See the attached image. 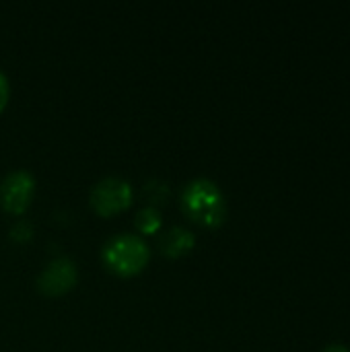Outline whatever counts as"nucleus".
<instances>
[{"mask_svg": "<svg viewBox=\"0 0 350 352\" xmlns=\"http://www.w3.org/2000/svg\"><path fill=\"white\" fill-rule=\"evenodd\" d=\"M184 212L202 227H219L227 217V202L221 188L208 177H196L182 192Z\"/></svg>", "mask_w": 350, "mask_h": 352, "instance_id": "1", "label": "nucleus"}, {"mask_svg": "<svg viewBox=\"0 0 350 352\" xmlns=\"http://www.w3.org/2000/svg\"><path fill=\"white\" fill-rule=\"evenodd\" d=\"M101 256H103L105 266L111 272H116L120 276H134L146 268L151 250L142 237H138L134 233H120V235H113L111 239H107Z\"/></svg>", "mask_w": 350, "mask_h": 352, "instance_id": "2", "label": "nucleus"}, {"mask_svg": "<svg viewBox=\"0 0 350 352\" xmlns=\"http://www.w3.org/2000/svg\"><path fill=\"white\" fill-rule=\"evenodd\" d=\"M132 198H134V192H132L130 182H126L124 177H116V175L103 177L91 190V206L101 217H111L130 208Z\"/></svg>", "mask_w": 350, "mask_h": 352, "instance_id": "3", "label": "nucleus"}, {"mask_svg": "<svg viewBox=\"0 0 350 352\" xmlns=\"http://www.w3.org/2000/svg\"><path fill=\"white\" fill-rule=\"evenodd\" d=\"M35 192V177L25 169L6 173L0 182V206L10 214H23Z\"/></svg>", "mask_w": 350, "mask_h": 352, "instance_id": "4", "label": "nucleus"}, {"mask_svg": "<svg viewBox=\"0 0 350 352\" xmlns=\"http://www.w3.org/2000/svg\"><path fill=\"white\" fill-rule=\"evenodd\" d=\"M76 266L72 260L68 258H56L52 260L39 274L37 278V287L45 293V295H52V297H58L62 293H66L68 289L74 287L76 283Z\"/></svg>", "mask_w": 350, "mask_h": 352, "instance_id": "5", "label": "nucleus"}, {"mask_svg": "<svg viewBox=\"0 0 350 352\" xmlns=\"http://www.w3.org/2000/svg\"><path fill=\"white\" fill-rule=\"evenodd\" d=\"M196 245V237L192 231L182 229V227H173L169 229L163 237H161V248L163 254L169 258H179L188 252H192V248Z\"/></svg>", "mask_w": 350, "mask_h": 352, "instance_id": "6", "label": "nucleus"}, {"mask_svg": "<svg viewBox=\"0 0 350 352\" xmlns=\"http://www.w3.org/2000/svg\"><path fill=\"white\" fill-rule=\"evenodd\" d=\"M134 225L140 233L144 235H151V233H157L163 225V217L161 212L155 208V206H146L142 210H138L136 219H134Z\"/></svg>", "mask_w": 350, "mask_h": 352, "instance_id": "7", "label": "nucleus"}, {"mask_svg": "<svg viewBox=\"0 0 350 352\" xmlns=\"http://www.w3.org/2000/svg\"><path fill=\"white\" fill-rule=\"evenodd\" d=\"M8 95H10V85H8V78H6V74L0 70V111L6 107Z\"/></svg>", "mask_w": 350, "mask_h": 352, "instance_id": "8", "label": "nucleus"}, {"mask_svg": "<svg viewBox=\"0 0 350 352\" xmlns=\"http://www.w3.org/2000/svg\"><path fill=\"white\" fill-rule=\"evenodd\" d=\"M322 352H350L349 346H344V344H328L326 349Z\"/></svg>", "mask_w": 350, "mask_h": 352, "instance_id": "9", "label": "nucleus"}]
</instances>
